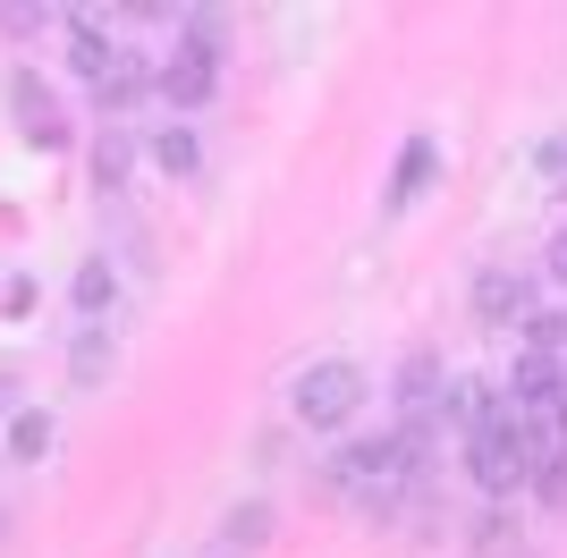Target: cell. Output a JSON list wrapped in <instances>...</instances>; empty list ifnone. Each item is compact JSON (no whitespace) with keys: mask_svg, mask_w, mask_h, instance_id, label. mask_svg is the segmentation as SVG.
<instances>
[{"mask_svg":"<svg viewBox=\"0 0 567 558\" xmlns=\"http://www.w3.org/2000/svg\"><path fill=\"white\" fill-rule=\"evenodd\" d=\"M364 397H373V381H364L355 355H313V364L288 381V415L306 423V432H348V423L364 415Z\"/></svg>","mask_w":567,"mask_h":558,"instance_id":"cell-2","label":"cell"},{"mask_svg":"<svg viewBox=\"0 0 567 558\" xmlns=\"http://www.w3.org/2000/svg\"><path fill=\"white\" fill-rule=\"evenodd\" d=\"M432 178H441V144H432V136H406L399 162H390V195H381V211H390V220H399V211H415Z\"/></svg>","mask_w":567,"mask_h":558,"instance_id":"cell-5","label":"cell"},{"mask_svg":"<svg viewBox=\"0 0 567 558\" xmlns=\"http://www.w3.org/2000/svg\"><path fill=\"white\" fill-rule=\"evenodd\" d=\"M178 25H187V43H169V51H162L153 93H162V111H169V118H195V111L220 93V25L204 18V9H187Z\"/></svg>","mask_w":567,"mask_h":558,"instance_id":"cell-1","label":"cell"},{"mask_svg":"<svg viewBox=\"0 0 567 558\" xmlns=\"http://www.w3.org/2000/svg\"><path fill=\"white\" fill-rule=\"evenodd\" d=\"M144 162L162 169V178H195V169H204V144H195L187 118H162V127L144 136Z\"/></svg>","mask_w":567,"mask_h":558,"instance_id":"cell-7","label":"cell"},{"mask_svg":"<svg viewBox=\"0 0 567 558\" xmlns=\"http://www.w3.org/2000/svg\"><path fill=\"white\" fill-rule=\"evenodd\" d=\"M534 313H543V304H534V279L525 271H508V262L474 271V322L483 330H525Z\"/></svg>","mask_w":567,"mask_h":558,"instance_id":"cell-3","label":"cell"},{"mask_svg":"<svg viewBox=\"0 0 567 558\" xmlns=\"http://www.w3.org/2000/svg\"><path fill=\"white\" fill-rule=\"evenodd\" d=\"M9 118H18V136L43 144V153L69 144V118H60V102H51V85L34 69H9Z\"/></svg>","mask_w":567,"mask_h":558,"instance_id":"cell-4","label":"cell"},{"mask_svg":"<svg viewBox=\"0 0 567 558\" xmlns=\"http://www.w3.org/2000/svg\"><path fill=\"white\" fill-rule=\"evenodd\" d=\"M543 271H550V279H559V288H567V220H559V237H550V246H543Z\"/></svg>","mask_w":567,"mask_h":558,"instance_id":"cell-17","label":"cell"},{"mask_svg":"<svg viewBox=\"0 0 567 558\" xmlns=\"http://www.w3.org/2000/svg\"><path fill=\"white\" fill-rule=\"evenodd\" d=\"M69 381L76 390H94V381H111V322H85L69 348Z\"/></svg>","mask_w":567,"mask_h":558,"instance_id":"cell-11","label":"cell"},{"mask_svg":"<svg viewBox=\"0 0 567 558\" xmlns=\"http://www.w3.org/2000/svg\"><path fill=\"white\" fill-rule=\"evenodd\" d=\"M9 457H18V465H43L51 457V415H43V406L9 415Z\"/></svg>","mask_w":567,"mask_h":558,"instance_id":"cell-13","label":"cell"},{"mask_svg":"<svg viewBox=\"0 0 567 558\" xmlns=\"http://www.w3.org/2000/svg\"><path fill=\"white\" fill-rule=\"evenodd\" d=\"M262 541H271V499H246V508L220 516V550L213 558H246V550H262Z\"/></svg>","mask_w":567,"mask_h":558,"instance_id":"cell-9","label":"cell"},{"mask_svg":"<svg viewBox=\"0 0 567 558\" xmlns=\"http://www.w3.org/2000/svg\"><path fill=\"white\" fill-rule=\"evenodd\" d=\"M69 297H76V313H85V322H111V304H118V271H111V255H94V262H85Z\"/></svg>","mask_w":567,"mask_h":558,"instance_id":"cell-12","label":"cell"},{"mask_svg":"<svg viewBox=\"0 0 567 558\" xmlns=\"http://www.w3.org/2000/svg\"><path fill=\"white\" fill-rule=\"evenodd\" d=\"M60 34H69L76 76H85V85H102V76H111V60H118V25L94 18V9H69V18H60Z\"/></svg>","mask_w":567,"mask_h":558,"instance_id":"cell-6","label":"cell"},{"mask_svg":"<svg viewBox=\"0 0 567 558\" xmlns=\"http://www.w3.org/2000/svg\"><path fill=\"white\" fill-rule=\"evenodd\" d=\"M534 499H543L550 516L567 508V441H550V448H543V474H534Z\"/></svg>","mask_w":567,"mask_h":558,"instance_id":"cell-14","label":"cell"},{"mask_svg":"<svg viewBox=\"0 0 567 558\" xmlns=\"http://www.w3.org/2000/svg\"><path fill=\"white\" fill-rule=\"evenodd\" d=\"M525 355H567V313H534V322L517 330Z\"/></svg>","mask_w":567,"mask_h":558,"instance_id":"cell-15","label":"cell"},{"mask_svg":"<svg viewBox=\"0 0 567 558\" xmlns=\"http://www.w3.org/2000/svg\"><path fill=\"white\" fill-rule=\"evenodd\" d=\"M127 178H136V136H127V127H102V144H94V195H127Z\"/></svg>","mask_w":567,"mask_h":558,"instance_id":"cell-8","label":"cell"},{"mask_svg":"<svg viewBox=\"0 0 567 558\" xmlns=\"http://www.w3.org/2000/svg\"><path fill=\"white\" fill-rule=\"evenodd\" d=\"M136 93H153V69H144V51H118V60H111V76L94 85V102L118 118L127 102H136Z\"/></svg>","mask_w":567,"mask_h":558,"instance_id":"cell-10","label":"cell"},{"mask_svg":"<svg viewBox=\"0 0 567 558\" xmlns=\"http://www.w3.org/2000/svg\"><path fill=\"white\" fill-rule=\"evenodd\" d=\"M534 169H543V186H550V195L567 204V127H559V136H543V144H534Z\"/></svg>","mask_w":567,"mask_h":558,"instance_id":"cell-16","label":"cell"}]
</instances>
